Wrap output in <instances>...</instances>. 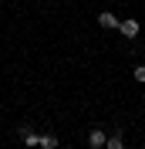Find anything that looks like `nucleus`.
<instances>
[{
  "label": "nucleus",
  "instance_id": "5",
  "mask_svg": "<svg viewBox=\"0 0 145 149\" xmlns=\"http://www.w3.org/2000/svg\"><path fill=\"white\" fill-rule=\"evenodd\" d=\"M105 149H125V139H122V132H111L108 142H105Z\"/></svg>",
  "mask_w": 145,
  "mask_h": 149
},
{
  "label": "nucleus",
  "instance_id": "6",
  "mask_svg": "<svg viewBox=\"0 0 145 149\" xmlns=\"http://www.w3.org/2000/svg\"><path fill=\"white\" fill-rule=\"evenodd\" d=\"M41 149H57V136L44 132V136H41Z\"/></svg>",
  "mask_w": 145,
  "mask_h": 149
},
{
  "label": "nucleus",
  "instance_id": "3",
  "mask_svg": "<svg viewBox=\"0 0 145 149\" xmlns=\"http://www.w3.org/2000/svg\"><path fill=\"white\" fill-rule=\"evenodd\" d=\"M98 24H101V27H108V31H118V24H122V20H118L111 10H101V14H98Z\"/></svg>",
  "mask_w": 145,
  "mask_h": 149
},
{
  "label": "nucleus",
  "instance_id": "7",
  "mask_svg": "<svg viewBox=\"0 0 145 149\" xmlns=\"http://www.w3.org/2000/svg\"><path fill=\"white\" fill-rule=\"evenodd\" d=\"M135 81H145V65H135Z\"/></svg>",
  "mask_w": 145,
  "mask_h": 149
},
{
  "label": "nucleus",
  "instance_id": "4",
  "mask_svg": "<svg viewBox=\"0 0 145 149\" xmlns=\"http://www.w3.org/2000/svg\"><path fill=\"white\" fill-rule=\"evenodd\" d=\"M20 139L27 142V146H41V136H37V132L30 129V125H24V129H20Z\"/></svg>",
  "mask_w": 145,
  "mask_h": 149
},
{
  "label": "nucleus",
  "instance_id": "1",
  "mask_svg": "<svg viewBox=\"0 0 145 149\" xmlns=\"http://www.w3.org/2000/svg\"><path fill=\"white\" fill-rule=\"evenodd\" d=\"M138 31H142V27H138V20H135V17H125L122 24H118V34H122V37H128V41H135V37H138Z\"/></svg>",
  "mask_w": 145,
  "mask_h": 149
},
{
  "label": "nucleus",
  "instance_id": "2",
  "mask_svg": "<svg viewBox=\"0 0 145 149\" xmlns=\"http://www.w3.org/2000/svg\"><path fill=\"white\" fill-rule=\"evenodd\" d=\"M105 142H108V132L105 129H91L88 132V146L91 149H105Z\"/></svg>",
  "mask_w": 145,
  "mask_h": 149
}]
</instances>
